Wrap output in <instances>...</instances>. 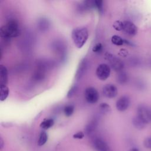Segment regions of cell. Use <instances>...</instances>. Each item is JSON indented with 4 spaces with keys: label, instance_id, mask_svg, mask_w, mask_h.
Listing matches in <instances>:
<instances>
[{
    "label": "cell",
    "instance_id": "obj_19",
    "mask_svg": "<svg viewBox=\"0 0 151 151\" xmlns=\"http://www.w3.org/2000/svg\"><path fill=\"white\" fill-rule=\"evenodd\" d=\"M48 135L45 131H41L40 134V137L38 141V145L39 146H43L47 141Z\"/></svg>",
    "mask_w": 151,
    "mask_h": 151
},
{
    "label": "cell",
    "instance_id": "obj_3",
    "mask_svg": "<svg viewBox=\"0 0 151 151\" xmlns=\"http://www.w3.org/2000/svg\"><path fill=\"white\" fill-rule=\"evenodd\" d=\"M105 58L108 61L111 67L114 70L117 72L123 70L124 68V64L120 59L109 52H106L105 54Z\"/></svg>",
    "mask_w": 151,
    "mask_h": 151
},
{
    "label": "cell",
    "instance_id": "obj_12",
    "mask_svg": "<svg viewBox=\"0 0 151 151\" xmlns=\"http://www.w3.org/2000/svg\"><path fill=\"white\" fill-rule=\"evenodd\" d=\"M8 83V70L4 65H0V83L1 85H6Z\"/></svg>",
    "mask_w": 151,
    "mask_h": 151
},
{
    "label": "cell",
    "instance_id": "obj_1",
    "mask_svg": "<svg viewBox=\"0 0 151 151\" xmlns=\"http://www.w3.org/2000/svg\"><path fill=\"white\" fill-rule=\"evenodd\" d=\"M21 32L18 23L14 19L8 21L0 29L1 37L5 41H9L11 38L18 37Z\"/></svg>",
    "mask_w": 151,
    "mask_h": 151
},
{
    "label": "cell",
    "instance_id": "obj_26",
    "mask_svg": "<svg viewBox=\"0 0 151 151\" xmlns=\"http://www.w3.org/2000/svg\"><path fill=\"white\" fill-rule=\"evenodd\" d=\"M103 49V45L100 42L96 44L92 48V51L95 53H99Z\"/></svg>",
    "mask_w": 151,
    "mask_h": 151
},
{
    "label": "cell",
    "instance_id": "obj_9",
    "mask_svg": "<svg viewBox=\"0 0 151 151\" xmlns=\"http://www.w3.org/2000/svg\"><path fill=\"white\" fill-rule=\"evenodd\" d=\"M87 67V61L86 58H83L80 61L75 74V79L77 81L80 80L84 76Z\"/></svg>",
    "mask_w": 151,
    "mask_h": 151
},
{
    "label": "cell",
    "instance_id": "obj_18",
    "mask_svg": "<svg viewBox=\"0 0 151 151\" xmlns=\"http://www.w3.org/2000/svg\"><path fill=\"white\" fill-rule=\"evenodd\" d=\"M54 124V121L52 119H45L43 120L41 124H40V127L44 130H47L51 127Z\"/></svg>",
    "mask_w": 151,
    "mask_h": 151
},
{
    "label": "cell",
    "instance_id": "obj_28",
    "mask_svg": "<svg viewBox=\"0 0 151 151\" xmlns=\"http://www.w3.org/2000/svg\"><path fill=\"white\" fill-rule=\"evenodd\" d=\"M84 137V133L83 132H78L74 134L73 137L76 139H81Z\"/></svg>",
    "mask_w": 151,
    "mask_h": 151
},
{
    "label": "cell",
    "instance_id": "obj_8",
    "mask_svg": "<svg viewBox=\"0 0 151 151\" xmlns=\"http://www.w3.org/2000/svg\"><path fill=\"white\" fill-rule=\"evenodd\" d=\"M130 103V99L127 96H123L120 97L116 103V107L117 110L120 111H124L127 109Z\"/></svg>",
    "mask_w": 151,
    "mask_h": 151
},
{
    "label": "cell",
    "instance_id": "obj_29",
    "mask_svg": "<svg viewBox=\"0 0 151 151\" xmlns=\"http://www.w3.org/2000/svg\"><path fill=\"white\" fill-rule=\"evenodd\" d=\"M127 50H124V49H123V50H121L120 51V52H119V54L120 55H122V56H124V57H125V56H126L127 55Z\"/></svg>",
    "mask_w": 151,
    "mask_h": 151
},
{
    "label": "cell",
    "instance_id": "obj_4",
    "mask_svg": "<svg viewBox=\"0 0 151 151\" xmlns=\"http://www.w3.org/2000/svg\"><path fill=\"white\" fill-rule=\"evenodd\" d=\"M111 73L110 67L109 65L103 63L100 64L96 69V76L99 79L102 81H104L107 79Z\"/></svg>",
    "mask_w": 151,
    "mask_h": 151
},
{
    "label": "cell",
    "instance_id": "obj_23",
    "mask_svg": "<svg viewBox=\"0 0 151 151\" xmlns=\"http://www.w3.org/2000/svg\"><path fill=\"white\" fill-rule=\"evenodd\" d=\"M113 27L116 29V31H122L123 28V22L121 21H116L114 22L113 24Z\"/></svg>",
    "mask_w": 151,
    "mask_h": 151
},
{
    "label": "cell",
    "instance_id": "obj_24",
    "mask_svg": "<svg viewBox=\"0 0 151 151\" xmlns=\"http://www.w3.org/2000/svg\"><path fill=\"white\" fill-rule=\"evenodd\" d=\"M103 1L100 0H96L94 1V5L95 7L98 9L100 13H101L103 11Z\"/></svg>",
    "mask_w": 151,
    "mask_h": 151
},
{
    "label": "cell",
    "instance_id": "obj_30",
    "mask_svg": "<svg viewBox=\"0 0 151 151\" xmlns=\"http://www.w3.org/2000/svg\"><path fill=\"white\" fill-rule=\"evenodd\" d=\"M4 147V142L2 137L1 136L0 137V149L2 150Z\"/></svg>",
    "mask_w": 151,
    "mask_h": 151
},
{
    "label": "cell",
    "instance_id": "obj_21",
    "mask_svg": "<svg viewBox=\"0 0 151 151\" xmlns=\"http://www.w3.org/2000/svg\"><path fill=\"white\" fill-rule=\"evenodd\" d=\"M74 111V107L72 104L66 105L64 108V113L66 117L71 116Z\"/></svg>",
    "mask_w": 151,
    "mask_h": 151
},
{
    "label": "cell",
    "instance_id": "obj_25",
    "mask_svg": "<svg viewBox=\"0 0 151 151\" xmlns=\"http://www.w3.org/2000/svg\"><path fill=\"white\" fill-rule=\"evenodd\" d=\"M76 90H77V86L76 85H73L68 90V93H67V98L68 99H70L75 94V93L76 92Z\"/></svg>",
    "mask_w": 151,
    "mask_h": 151
},
{
    "label": "cell",
    "instance_id": "obj_15",
    "mask_svg": "<svg viewBox=\"0 0 151 151\" xmlns=\"http://www.w3.org/2000/svg\"><path fill=\"white\" fill-rule=\"evenodd\" d=\"M9 88L6 85H1L0 87V100L4 101L8 96Z\"/></svg>",
    "mask_w": 151,
    "mask_h": 151
},
{
    "label": "cell",
    "instance_id": "obj_7",
    "mask_svg": "<svg viewBox=\"0 0 151 151\" xmlns=\"http://www.w3.org/2000/svg\"><path fill=\"white\" fill-rule=\"evenodd\" d=\"M117 92V87L112 84H107L105 85L102 89L103 96L108 99H113L116 97Z\"/></svg>",
    "mask_w": 151,
    "mask_h": 151
},
{
    "label": "cell",
    "instance_id": "obj_5",
    "mask_svg": "<svg viewBox=\"0 0 151 151\" xmlns=\"http://www.w3.org/2000/svg\"><path fill=\"white\" fill-rule=\"evenodd\" d=\"M84 96L86 101L90 104H94L97 103L100 97L97 90L93 87H88L86 88Z\"/></svg>",
    "mask_w": 151,
    "mask_h": 151
},
{
    "label": "cell",
    "instance_id": "obj_14",
    "mask_svg": "<svg viewBox=\"0 0 151 151\" xmlns=\"http://www.w3.org/2000/svg\"><path fill=\"white\" fill-rule=\"evenodd\" d=\"M132 123L133 126H134L135 128L139 130H141L145 128L146 126V123L143 122L138 116H136L133 119Z\"/></svg>",
    "mask_w": 151,
    "mask_h": 151
},
{
    "label": "cell",
    "instance_id": "obj_11",
    "mask_svg": "<svg viewBox=\"0 0 151 151\" xmlns=\"http://www.w3.org/2000/svg\"><path fill=\"white\" fill-rule=\"evenodd\" d=\"M93 145L95 149L97 151H111L109 145L100 138H95L93 140Z\"/></svg>",
    "mask_w": 151,
    "mask_h": 151
},
{
    "label": "cell",
    "instance_id": "obj_6",
    "mask_svg": "<svg viewBox=\"0 0 151 151\" xmlns=\"http://www.w3.org/2000/svg\"><path fill=\"white\" fill-rule=\"evenodd\" d=\"M137 116H138L146 124H147L151 120V112L146 106H139L137 107Z\"/></svg>",
    "mask_w": 151,
    "mask_h": 151
},
{
    "label": "cell",
    "instance_id": "obj_2",
    "mask_svg": "<svg viewBox=\"0 0 151 151\" xmlns=\"http://www.w3.org/2000/svg\"><path fill=\"white\" fill-rule=\"evenodd\" d=\"M73 42L78 48H81L86 44L88 38V32L87 28L79 27L74 28L71 32Z\"/></svg>",
    "mask_w": 151,
    "mask_h": 151
},
{
    "label": "cell",
    "instance_id": "obj_20",
    "mask_svg": "<svg viewBox=\"0 0 151 151\" xmlns=\"http://www.w3.org/2000/svg\"><path fill=\"white\" fill-rule=\"evenodd\" d=\"M111 41L113 44L118 46L122 45L124 43V40L122 37L117 35H114L112 36Z\"/></svg>",
    "mask_w": 151,
    "mask_h": 151
},
{
    "label": "cell",
    "instance_id": "obj_16",
    "mask_svg": "<svg viewBox=\"0 0 151 151\" xmlns=\"http://www.w3.org/2000/svg\"><path fill=\"white\" fill-rule=\"evenodd\" d=\"M38 25L39 29H41V31H46L49 28L50 22H49L48 20L46 18H42L39 20Z\"/></svg>",
    "mask_w": 151,
    "mask_h": 151
},
{
    "label": "cell",
    "instance_id": "obj_17",
    "mask_svg": "<svg viewBox=\"0 0 151 151\" xmlns=\"http://www.w3.org/2000/svg\"><path fill=\"white\" fill-rule=\"evenodd\" d=\"M128 80V76L126 72L124 71H121L118 72L117 76V81L120 84H124L127 82Z\"/></svg>",
    "mask_w": 151,
    "mask_h": 151
},
{
    "label": "cell",
    "instance_id": "obj_31",
    "mask_svg": "<svg viewBox=\"0 0 151 151\" xmlns=\"http://www.w3.org/2000/svg\"><path fill=\"white\" fill-rule=\"evenodd\" d=\"M2 126L5 127H9L12 126V124H11V123H4V125H3Z\"/></svg>",
    "mask_w": 151,
    "mask_h": 151
},
{
    "label": "cell",
    "instance_id": "obj_32",
    "mask_svg": "<svg viewBox=\"0 0 151 151\" xmlns=\"http://www.w3.org/2000/svg\"><path fill=\"white\" fill-rule=\"evenodd\" d=\"M128 151H139L138 149L137 148H135V147H133V148H132L130 149H129Z\"/></svg>",
    "mask_w": 151,
    "mask_h": 151
},
{
    "label": "cell",
    "instance_id": "obj_27",
    "mask_svg": "<svg viewBox=\"0 0 151 151\" xmlns=\"http://www.w3.org/2000/svg\"><path fill=\"white\" fill-rule=\"evenodd\" d=\"M144 146L147 148L151 149V136L146 138L143 142Z\"/></svg>",
    "mask_w": 151,
    "mask_h": 151
},
{
    "label": "cell",
    "instance_id": "obj_10",
    "mask_svg": "<svg viewBox=\"0 0 151 151\" xmlns=\"http://www.w3.org/2000/svg\"><path fill=\"white\" fill-rule=\"evenodd\" d=\"M123 31L129 36H134L137 32V27L129 21H123Z\"/></svg>",
    "mask_w": 151,
    "mask_h": 151
},
{
    "label": "cell",
    "instance_id": "obj_22",
    "mask_svg": "<svg viewBox=\"0 0 151 151\" xmlns=\"http://www.w3.org/2000/svg\"><path fill=\"white\" fill-rule=\"evenodd\" d=\"M99 109L100 111L104 114H107L110 112L111 107L110 106L106 103H102L99 105Z\"/></svg>",
    "mask_w": 151,
    "mask_h": 151
},
{
    "label": "cell",
    "instance_id": "obj_13",
    "mask_svg": "<svg viewBox=\"0 0 151 151\" xmlns=\"http://www.w3.org/2000/svg\"><path fill=\"white\" fill-rule=\"evenodd\" d=\"M97 121L96 119H93L90 121L86 126L85 128V132L87 135H91L93 134L94 131L96 130L97 127Z\"/></svg>",
    "mask_w": 151,
    "mask_h": 151
}]
</instances>
